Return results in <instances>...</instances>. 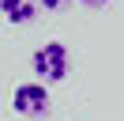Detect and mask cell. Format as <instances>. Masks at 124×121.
<instances>
[{
  "mask_svg": "<svg viewBox=\"0 0 124 121\" xmlns=\"http://www.w3.org/2000/svg\"><path fill=\"white\" fill-rule=\"evenodd\" d=\"M30 68H34V76H38V83H60V80H68V72H71V53H68V45L64 42H45V45H38L34 49V57H30Z\"/></svg>",
  "mask_w": 124,
  "mask_h": 121,
  "instance_id": "cell-1",
  "label": "cell"
},
{
  "mask_svg": "<svg viewBox=\"0 0 124 121\" xmlns=\"http://www.w3.org/2000/svg\"><path fill=\"white\" fill-rule=\"evenodd\" d=\"M11 110L19 117H49V110H53L49 87L45 83H19L11 91Z\"/></svg>",
  "mask_w": 124,
  "mask_h": 121,
  "instance_id": "cell-2",
  "label": "cell"
},
{
  "mask_svg": "<svg viewBox=\"0 0 124 121\" xmlns=\"http://www.w3.org/2000/svg\"><path fill=\"white\" fill-rule=\"evenodd\" d=\"M0 15L11 23V27H26L38 15V0H0Z\"/></svg>",
  "mask_w": 124,
  "mask_h": 121,
  "instance_id": "cell-3",
  "label": "cell"
},
{
  "mask_svg": "<svg viewBox=\"0 0 124 121\" xmlns=\"http://www.w3.org/2000/svg\"><path fill=\"white\" fill-rule=\"evenodd\" d=\"M41 8H45V11H60V8H68L71 0H38Z\"/></svg>",
  "mask_w": 124,
  "mask_h": 121,
  "instance_id": "cell-4",
  "label": "cell"
},
{
  "mask_svg": "<svg viewBox=\"0 0 124 121\" xmlns=\"http://www.w3.org/2000/svg\"><path fill=\"white\" fill-rule=\"evenodd\" d=\"M79 4H83V8H105L109 0H79Z\"/></svg>",
  "mask_w": 124,
  "mask_h": 121,
  "instance_id": "cell-5",
  "label": "cell"
}]
</instances>
